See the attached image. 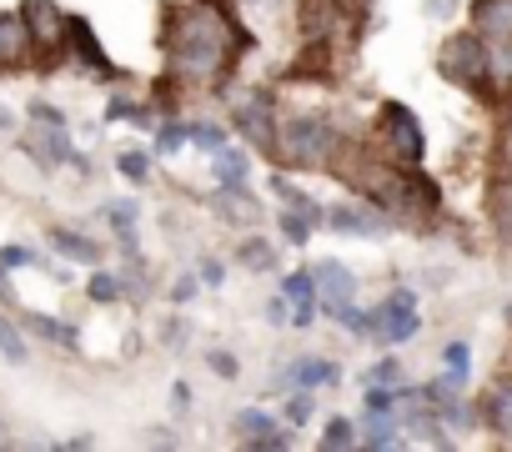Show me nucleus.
Masks as SVG:
<instances>
[{
    "mask_svg": "<svg viewBox=\"0 0 512 452\" xmlns=\"http://www.w3.org/2000/svg\"><path fill=\"white\" fill-rule=\"evenodd\" d=\"M156 41L166 56V76H176L186 91L226 86L236 51H251V31L236 26L231 11L211 6V0H166Z\"/></svg>",
    "mask_w": 512,
    "mask_h": 452,
    "instance_id": "nucleus-1",
    "label": "nucleus"
},
{
    "mask_svg": "<svg viewBox=\"0 0 512 452\" xmlns=\"http://www.w3.org/2000/svg\"><path fill=\"white\" fill-rule=\"evenodd\" d=\"M337 146H342V131L317 111H297V116L277 121V161L292 171H327Z\"/></svg>",
    "mask_w": 512,
    "mask_h": 452,
    "instance_id": "nucleus-2",
    "label": "nucleus"
},
{
    "mask_svg": "<svg viewBox=\"0 0 512 452\" xmlns=\"http://www.w3.org/2000/svg\"><path fill=\"white\" fill-rule=\"evenodd\" d=\"M437 76L482 96L492 86V46L477 36V31H452L442 46H437Z\"/></svg>",
    "mask_w": 512,
    "mask_h": 452,
    "instance_id": "nucleus-3",
    "label": "nucleus"
},
{
    "mask_svg": "<svg viewBox=\"0 0 512 452\" xmlns=\"http://www.w3.org/2000/svg\"><path fill=\"white\" fill-rule=\"evenodd\" d=\"M377 141H382V156L397 161V166H422V156H427V131H422L417 111L402 106V101H382Z\"/></svg>",
    "mask_w": 512,
    "mask_h": 452,
    "instance_id": "nucleus-4",
    "label": "nucleus"
},
{
    "mask_svg": "<svg viewBox=\"0 0 512 452\" xmlns=\"http://www.w3.org/2000/svg\"><path fill=\"white\" fill-rule=\"evenodd\" d=\"M231 121H236V136L251 141V151H262L277 161V96L272 91H246L231 101Z\"/></svg>",
    "mask_w": 512,
    "mask_h": 452,
    "instance_id": "nucleus-5",
    "label": "nucleus"
},
{
    "mask_svg": "<svg viewBox=\"0 0 512 452\" xmlns=\"http://www.w3.org/2000/svg\"><path fill=\"white\" fill-rule=\"evenodd\" d=\"M66 16L71 11H61L56 0H21V21H26L31 41H36V56H46V71L66 51Z\"/></svg>",
    "mask_w": 512,
    "mask_h": 452,
    "instance_id": "nucleus-6",
    "label": "nucleus"
},
{
    "mask_svg": "<svg viewBox=\"0 0 512 452\" xmlns=\"http://www.w3.org/2000/svg\"><path fill=\"white\" fill-rule=\"evenodd\" d=\"M322 226H332V232H342V237L382 242L397 221H392L382 206H372V201L362 196V201H337V206H327V221H322Z\"/></svg>",
    "mask_w": 512,
    "mask_h": 452,
    "instance_id": "nucleus-7",
    "label": "nucleus"
},
{
    "mask_svg": "<svg viewBox=\"0 0 512 452\" xmlns=\"http://www.w3.org/2000/svg\"><path fill=\"white\" fill-rule=\"evenodd\" d=\"M417 327H422V317H417V292L412 287H397V292H387V302L372 312V337L377 342H412L417 337Z\"/></svg>",
    "mask_w": 512,
    "mask_h": 452,
    "instance_id": "nucleus-8",
    "label": "nucleus"
},
{
    "mask_svg": "<svg viewBox=\"0 0 512 452\" xmlns=\"http://www.w3.org/2000/svg\"><path fill=\"white\" fill-rule=\"evenodd\" d=\"M312 272V292H317V312H337V307H347V302H357V272L347 267V262H337V257H322V262H312L307 267Z\"/></svg>",
    "mask_w": 512,
    "mask_h": 452,
    "instance_id": "nucleus-9",
    "label": "nucleus"
},
{
    "mask_svg": "<svg viewBox=\"0 0 512 452\" xmlns=\"http://www.w3.org/2000/svg\"><path fill=\"white\" fill-rule=\"evenodd\" d=\"M277 422H282V417H272V412H262V407H241V412L231 417V442L256 447V452H282V447H292V432L277 427Z\"/></svg>",
    "mask_w": 512,
    "mask_h": 452,
    "instance_id": "nucleus-10",
    "label": "nucleus"
},
{
    "mask_svg": "<svg viewBox=\"0 0 512 452\" xmlns=\"http://www.w3.org/2000/svg\"><path fill=\"white\" fill-rule=\"evenodd\" d=\"M66 51H71L91 76H106V81H111V76H116V81L126 76V71L111 66V56H106V46H101V36H96V26H91L86 16H66Z\"/></svg>",
    "mask_w": 512,
    "mask_h": 452,
    "instance_id": "nucleus-11",
    "label": "nucleus"
},
{
    "mask_svg": "<svg viewBox=\"0 0 512 452\" xmlns=\"http://www.w3.org/2000/svg\"><path fill=\"white\" fill-rule=\"evenodd\" d=\"M21 151H26L41 171H56V166H71L76 141H71V126H36V121H31V136L21 141Z\"/></svg>",
    "mask_w": 512,
    "mask_h": 452,
    "instance_id": "nucleus-12",
    "label": "nucleus"
},
{
    "mask_svg": "<svg viewBox=\"0 0 512 452\" xmlns=\"http://www.w3.org/2000/svg\"><path fill=\"white\" fill-rule=\"evenodd\" d=\"M342 382V367L332 357H297L287 362L277 377H272V392H287V387H307V392H322V387H337Z\"/></svg>",
    "mask_w": 512,
    "mask_h": 452,
    "instance_id": "nucleus-13",
    "label": "nucleus"
},
{
    "mask_svg": "<svg viewBox=\"0 0 512 452\" xmlns=\"http://www.w3.org/2000/svg\"><path fill=\"white\" fill-rule=\"evenodd\" d=\"M36 61V41L21 21V11H0V71H21Z\"/></svg>",
    "mask_w": 512,
    "mask_h": 452,
    "instance_id": "nucleus-14",
    "label": "nucleus"
},
{
    "mask_svg": "<svg viewBox=\"0 0 512 452\" xmlns=\"http://www.w3.org/2000/svg\"><path fill=\"white\" fill-rule=\"evenodd\" d=\"M21 332L36 337V342H46V347L81 352V327H71V322H61V317H51V312H26V317H21Z\"/></svg>",
    "mask_w": 512,
    "mask_h": 452,
    "instance_id": "nucleus-15",
    "label": "nucleus"
},
{
    "mask_svg": "<svg viewBox=\"0 0 512 452\" xmlns=\"http://www.w3.org/2000/svg\"><path fill=\"white\" fill-rule=\"evenodd\" d=\"M472 31L497 46V41H512V0H472Z\"/></svg>",
    "mask_w": 512,
    "mask_h": 452,
    "instance_id": "nucleus-16",
    "label": "nucleus"
},
{
    "mask_svg": "<svg viewBox=\"0 0 512 452\" xmlns=\"http://www.w3.org/2000/svg\"><path fill=\"white\" fill-rule=\"evenodd\" d=\"M211 206L221 211V221L226 226H251V221H262V201L251 196V186L241 181V186H216V196H211Z\"/></svg>",
    "mask_w": 512,
    "mask_h": 452,
    "instance_id": "nucleus-17",
    "label": "nucleus"
},
{
    "mask_svg": "<svg viewBox=\"0 0 512 452\" xmlns=\"http://www.w3.org/2000/svg\"><path fill=\"white\" fill-rule=\"evenodd\" d=\"M46 242H51V252L61 257V262H81V267H101V242H91L86 232H71V226H51L46 232Z\"/></svg>",
    "mask_w": 512,
    "mask_h": 452,
    "instance_id": "nucleus-18",
    "label": "nucleus"
},
{
    "mask_svg": "<svg viewBox=\"0 0 512 452\" xmlns=\"http://www.w3.org/2000/svg\"><path fill=\"white\" fill-rule=\"evenodd\" d=\"M267 186H272V196H277L282 206H292V211L312 216V226H322V221H327V206H322L312 191H302V186H297L287 171H272V176H267Z\"/></svg>",
    "mask_w": 512,
    "mask_h": 452,
    "instance_id": "nucleus-19",
    "label": "nucleus"
},
{
    "mask_svg": "<svg viewBox=\"0 0 512 452\" xmlns=\"http://www.w3.org/2000/svg\"><path fill=\"white\" fill-rule=\"evenodd\" d=\"M282 297L292 302V327H312L317 322V292H312V272H287L282 277Z\"/></svg>",
    "mask_w": 512,
    "mask_h": 452,
    "instance_id": "nucleus-20",
    "label": "nucleus"
},
{
    "mask_svg": "<svg viewBox=\"0 0 512 452\" xmlns=\"http://www.w3.org/2000/svg\"><path fill=\"white\" fill-rule=\"evenodd\" d=\"M101 216H106V226H111V232H116V242H121V252L126 257H136L141 252V237H136V201H106L101 206Z\"/></svg>",
    "mask_w": 512,
    "mask_h": 452,
    "instance_id": "nucleus-21",
    "label": "nucleus"
},
{
    "mask_svg": "<svg viewBox=\"0 0 512 452\" xmlns=\"http://www.w3.org/2000/svg\"><path fill=\"white\" fill-rule=\"evenodd\" d=\"M362 447H402V417L397 412H367L357 427Z\"/></svg>",
    "mask_w": 512,
    "mask_h": 452,
    "instance_id": "nucleus-22",
    "label": "nucleus"
},
{
    "mask_svg": "<svg viewBox=\"0 0 512 452\" xmlns=\"http://www.w3.org/2000/svg\"><path fill=\"white\" fill-rule=\"evenodd\" d=\"M211 171H216V186H241V181L251 176V151L226 141V146L211 156Z\"/></svg>",
    "mask_w": 512,
    "mask_h": 452,
    "instance_id": "nucleus-23",
    "label": "nucleus"
},
{
    "mask_svg": "<svg viewBox=\"0 0 512 452\" xmlns=\"http://www.w3.org/2000/svg\"><path fill=\"white\" fill-rule=\"evenodd\" d=\"M236 262H241L246 272H272V267H277V242H267V237H241V242H236Z\"/></svg>",
    "mask_w": 512,
    "mask_h": 452,
    "instance_id": "nucleus-24",
    "label": "nucleus"
},
{
    "mask_svg": "<svg viewBox=\"0 0 512 452\" xmlns=\"http://www.w3.org/2000/svg\"><path fill=\"white\" fill-rule=\"evenodd\" d=\"M487 427L512 442V377L492 387V397H487Z\"/></svg>",
    "mask_w": 512,
    "mask_h": 452,
    "instance_id": "nucleus-25",
    "label": "nucleus"
},
{
    "mask_svg": "<svg viewBox=\"0 0 512 452\" xmlns=\"http://www.w3.org/2000/svg\"><path fill=\"white\" fill-rule=\"evenodd\" d=\"M86 297H91L96 307H116V302H126L121 272H111V267H96V272H91V282H86Z\"/></svg>",
    "mask_w": 512,
    "mask_h": 452,
    "instance_id": "nucleus-26",
    "label": "nucleus"
},
{
    "mask_svg": "<svg viewBox=\"0 0 512 452\" xmlns=\"http://www.w3.org/2000/svg\"><path fill=\"white\" fill-rule=\"evenodd\" d=\"M0 357H6L11 367H26L31 362V342H26L21 322H11L6 312H0Z\"/></svg>",
    "mask_w": 512,
    "mask_h": 452,
    "instance_id": "nucleus-27",
    "label": "nucleus"
},
{
    "mask_svg": "<svg viewBox=\"0 0 512 452\" xmlns=\"http://www.w3.org/2000/svg\"><path fill=\"white\" fill-rule=\"evenodd\" d=\"M151 131H156V141H151V156H176V151L186 146V121H176V116H161Z\"/></svg>",
    "mask_w": 512,
    "mask_h": 452,
    "instance_id": "nucleus-28",
    "label": "nucleus"
},
{
    "mask_svg": "<svg viewBox=\"0 0 512 452\" xmlns=\"http://www.w3.org/2000/svg\"><path fill=\"white\" fill-rule=\"evenodd\" d=\"M186 141H191L201 156H216V151L226 146V126H216V121H186Z\"/></svg>",
    "mask_w": 512,
    "mask_h": 452,
    "instance_id": "nucleus-29",
    "label": "nucleus"
},
{
    "mask_svg": "<svg viewBox=\"0 0 512 452\" xmlns=\"http://www.w3.org/2000/svg\"><path fill=\"white\" fill-rule=\"evenodd\" d=\"M277 232L292 242V247H307L312 242V232H317V226H312V216H302V211H292V206H282L277 211Z\"/></svg>",
    "mask_w": 512,
    "mask_h": 452,
    "instance_id": "nucleus-30",
    "label": "nucleus"
},
{
    "mask_svg": "<svg viewBox=\"0 0 512 452\" xmlns=\"http://www.w3.org/2000/svg\"><path fill=\"white\" fill-rule=\"evenodd\" d=\"M317 392H307V387H287V407H282V422L287 427H307L312 422V412H317V402H312Z\"/></svg>",
    "mask_w": 512,
    "mask_h": 452,
    "instance_id": "nucleus-31",
    "label": "nucleus"
},
{
    "mask_svg": "<svg viewBox=\"0 0 512 452\" xmlns=\"http://www.w3.org/2000/svg\"><path fill=\"white\" fill-rule=\"evenodd\" d=\"M116 171L126 176V181H136V186H146L151 181V151H116Z\"/></svg>",
    "mask_w": 512,
    "mask_h": 452,
    "instance_id": "nucleus-32",
    "label": "nucleus"
},
{
    "mask_svg": "<svg viewBox=\"0 0 512 452\" xmlns=\"http://www.w3.org/2000/svg\"><path fill=\"white\" fill-rule=\"evenodd\" d=\"M322 447H357V422L352 417H327V427H322Z\"/></svg>",
    "mask_w": 512,
    "mask_h": 452,
    "instance_id": "nucleus-33",
    "label": "nucleus"
},
{
    "mask_svg": "<svg viewBox=\"0 0 512 452\" xmlns=\"http://www.w3.org/2000/svg\"><path fill=\"white\" fill-rule=\"evenodd\" d=\"M21 267H51V262H41V252L31 247H0V272H21Z\"/></svg>",
    "mask_w": 512,
    "mask_h": 452,
    "instance_id": "nucleus-34",
    "label": "nucleus"
},
{
    "mask_svg": "<svg viewBox=\"0 0 512 452\" xmlns=\"http://www.w3.org/2000/svg\"><path fill=\"white\" fill-rule=\"evenodd\" d=\"M26 121H36V126H71V116L61 106H51V101H26Z\"/></svg>",
    "mask_w": 512,
    "mask_h": 452,
    "instance_id": "nucleus-35",
    "label": "nucleus"
},
{
    "mask_svg": "<svg viewBox=\"0 0 512 452\" xmlns=\"http://www.w3.org/2000/svg\"><path fill=\"white\" fill-rule=\"evenodd\" d=\"M442 362H447L452 377L467 382V372H472V347H467V342H447V347H442Z\"/></svg>",
    "mask_w": 512,
    "mask_h": 452,
    "instance_id": "nucleus-36",
    "label": "nucleus"
},
{
    "mask_svg": "<svg viewBox=\"0 0 512 452\" xmlns=\"http://www.w3.org/2000/svg\"><path fill=\"white\" fill-rule=\"evenodd\" d=\"M367 382H377V387H397V382H402V362H397V357H382V362L367 372Z\"/></svg>",
    "mask_w": 512,
    "mask_h": 452,
    "instance_id": "nucleus-37",
    "label": "nucleus"
},
{
    "mask_svg": "<svg viewBox=\"0 0 512 452\" xmlns=\"http://www.w3.org/2000/svg\"><path fill=\"white\" fill-rule=\"evenodd\" d=\"M196 282H201V287H221V282H226L221 257H201V262H196Z\"/></svg>",
    "mask_w": 512,
    "mask_h": 452,
    "instance_id": "nucleus-38",
    "label": "nucleus"
},
{
    "mask_svg": "<svg viewBox=\"0 0 512 452\" xmlns=\"http://www.w3.org/2000/svg\"><path fill=\"white\" fill-rule=\"evenodd\" d=\"M206 367H211L216 377H236V372H241V362H236L231 352H221V347H211V352H206Z\"/></svg>",
    "mask_w": 512,
    "mask_h": 452,
    "instance_id": "nucleus-39",
    "label": "nucleus"
},
{
    "mask_svg": "<svg viewBox=\"0 0 512 452\" xmlns=\"http://www.w3.org/2000/svg\"><path fill=\"white\" fill-rule=\"evenodd\" d=\"M201 292V282H196V272H186L176 287H171V307H191V297Z\"/></svg>",
    "mask_w": 512,
    "mask_h": 452,
    "instance_id": "nucleus-40",
    "label": "nucleus"
},
{
    "mask_svg": "<svg viewBox=\"0 0 512 452\" xmlns=\"http://www.w3.org/2000/svg\"><path fill=\"white\" fill-rule=\"evenodd\" d=\"M267 322H272V327H287V322H292V302H287L282 292L267 297Z\"/></svg>",
    "mask_w": 512,
    "mask_h": 452,
    "instance_id": "nucleus-41",
    "label": "nucleus"
},
{
    "mask_svg": "<svg viewBox=\"0 0 512 452\" xmlns=\"http://www.w3.org/2000/svg\"><path fill=\"white\" fill-rule=\"evenodd\" d=\"M171 407H176V412L191 407V382H176V387H171Z\"/></svg>",
    "mask_w": 512,
    "mask_h": 452,
    "instance_id": "nucleus-42",
    "label": "nucleus"
},
{
    "mask_svg": "<svg viewBox=\"0 0 512 452\" xmlns=\"http://www.w3.org/2000/svg\"><path fill=\"white\" fill-rule=\"evenodd\" d=\"M452 6H457V0H427V16L437 21V16H452Z\"/></svg>",
    "mask_w": 512,
    "mask_h": 452,
    "instance_id": "nucleus-43",
    "label": "nucleus"
},
{
    "mask_svg": "<svg viewBox=\"0 0 512 452\" xmlns=\"http://www.w3.org/2000/svg\"><path fill=\"white\" fill-rule=\"evenodd\" d=\"M246 6H277V0H246Z\"/></svg>",
    "mask_w": 512,
    "mask_h": 452,
    "instance_id": "nucleus-44",
    "label": "nucleus"
},
{
    "mask_svg": "<svg viewBox=\"0 0 512 452\" xmlns=\"http://www.w3.org/2000/svg\"><path fill=\"white\" fill-rule=\"evenodd\" d=\"M0 442H6V422H0Z\"/></svg>",
    "mask_w": 512,
    "mask_h": 452,
    "instance_id": "nucleus-45",
    "label": "nucleus"
}]
</instances>
